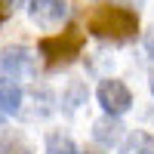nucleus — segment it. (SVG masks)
I'll use <instances>...</instances> for the list:
<instances>
[{"mask_svg":"<svg viewBox=\"0 0 154 154\" xmlns=\"http://www.w3.org/2000/svg\"><path fill=\"white\" fill-rule=\"evenodd\" d=\"M86 28L93 31L96 37H108V40H126L133 37L139 28V16L123 6H99L89 12Z\"/></svg>","mask_w":154,"mask_h":154,"instance_id":"nucleus-1","label":"nucleus"},{"mask_svg":"<svg viewBox=\"0 0 154 154\" xmlns=\"http://www.w3.org/2000/svg\"><path fill=\"white\" fill-rule=\"evenodd\" d=\"M80 49H83V31L80 28H68L56 37H43L40 40V56L46 59L49 68L74 62V56H80Z\"/></svg>","mask_w":154,"mask_h":154,"instance_id":"nucleus-2","label":"nucleus"},{"mask_svg":"<svg viewBox=\"0 0 154 154\" xmlns=\"http://www.w3.org/2000/svg\"><path fill=\"white\" fill-rule=\"evenodd\" d=\"M37 68V56L28 46H6L3 56H0V71L12 80H22V77H31Z\"/></svg>","mask_w":154,"mask_h":154,"instance_id":"nucleus-3","label":"nucleus"},{"mask_svg":"<svg viewBox=\"0 0 154 154\" xmlns=\"http://www.w3.org/2000/svg\"><path fill=\"white\" fill-rule=\"evenodd\" d=\"M28 12H31V22L34 25H40V28L49 31V28H56V25L65 22L68 3H65V0H31Z\"/></svg>","mask_w":154,"mask_h":154,"instance_id":"nucleus-4","label":"nucleus"},{"mask_svg":"<svg viewBox=\"0 0 154 154\" xmlns=\"http://www.w3.org/2000/svg\"><path fill=\"white\" fill-rule=\"evenodd\" d=\"M99 105L105 108L111 117H117V114H123L133 105V96H130V89H126L120 80H102V86H99Z\"/></svg>","mask_w":154,"mask_h":154,"instance_id":"nucleus-5","label":"nucleus"},{"mask_svg":"<svg viewBox=\"0 0 154 154\" xmlns=\"http://www.w3.org/2000/svg\"><path fill=\"white\" fill-rule=\"evenodd\" d=\"M22 102H25L22 86L0 77V114H22Z\"/></svg>","mask_w":154,"mask_h":154,"instance_id":"nucleus-6","label":"nucleus"},{"mask_svg":"<svg viewBox=\"0 0 154 154\" xmlns=\"http://www.w3.org/2000/svg\"><path fill=\"white\" fill-rule=\"evenodd\" d=\"M120 154H154V136H148V133H133V136L123 142Z\"/></svg>","mask_w":154,"mask_h":154,"instance_id":"nucleus-7","label":"nucleus"},{"mask_svg":"<svg viewBox=\"0 0 154 154\" xmlns=\"http://www.w3.org/2000/svg\"><path fill=\"white\" fill-rule=\"evenodd\" d=\"M120 130H123V126H120L117 120H99V123H96V142L105 145V148H111V145L120 139Z\"/></svg>","mask_w":154,"mask_h":154,"instance_id":"nucleus-8","label":"nucleus"},{"mask_svg":"<svg viewBox=\"0 0 154 154\" xmlns=\"http://www.w3.org/2000/svg\"><path fill=\"white\" fill-rule=\"evenodd\" d=\"M0 154H31V145L22 133H3L0 136Z\"/></svg>","mask_w":154,"mask_h":154,"instance_id":"nucleus-9","label":"nucleus"},{"mask_svg":"<svg viewBox=\"0 0 154 154\" xmlns=\"http://www.w3.org/2000/svg\"><path fill=\"white\" fill-rule=\"evenodd\" d=\"M46 154H80V151H77V145L71 142L68 136L53 133V136L46 139Z\"/></svg>","mask_w":154,"mask_h":154,"instance_id":"nucleus-10","label":"nucleus"},{"mask_svg":"<svg viewBox=\"0 0 154 154\" xmlns=\"http://www.w3.org/2000/svg\"><path fill=\"white\" fill-rule=\"evenodd\" d=\"M83 99H86V86H83V83H71V86H68V96H65V108L74 111Z\"/></svg>","mask_w":154,"mask_h":154,"instance_id":"nucleus-11","label":"nucleus"},{"mask_svg":"<svg viewBox=\"0 0 154 154\" xmlns=\"http://www.w3.org/2000/svg\"><path fill=\"white\" fill-rule=\"evenodd\" d=\"M9 9H12V0H0V25L6 22V16H9Z\"/></svg>","mask_w":154,"mask_h":154,"instance_id":"nucleus-12","label":"nucleus"},{"mask_svg":"<svg viewBox=\"0 0 154 154\" xmlns=\"http://www.w3.org/2000/svg\"><path fill=\"white\" fill-rule=\"evenodd\" d=\"M145 46H148V53H154V28L145 34Z\"/></svg>","mask_w":154,"mask_h":154,"instance_id":"nucleus-13","label":"nucleus"},{"mask_svg":"<svg viewBox=\"0 0 154 154\" xmlns=\"http://www.w3.org/2000/svg\"><path fill=\"white\" fill-rule=\"evenodd\" d=\"M16 3H22V0H12V6H16Z\"/></svg>","mask_w":154,"mask_h":154,"instance_id":"nucleus-14","label":"nucleus"},{"mask_svg":"<svg viewBox=\"0 0 154 154\" xmlns=\"http://www.w3.org/2000/svg\"><path fill=\"white\" fill-rule=\"evenodd\" d=\"M151 89H154V83H151Z\"/></svg>","mask_w":154,"mask_h":154,"instance_id":"nucleus-15","label":"nucleus"}]
</instances>
